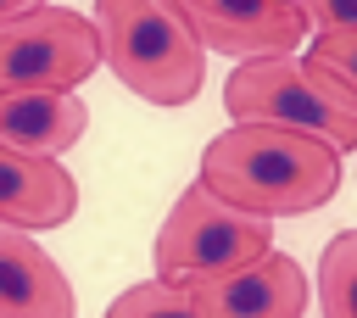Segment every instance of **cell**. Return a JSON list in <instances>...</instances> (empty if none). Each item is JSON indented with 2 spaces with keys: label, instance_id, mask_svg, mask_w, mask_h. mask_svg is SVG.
Masks as SVG:
<instances>
[{
  "label": "cell",
  "instance_id": "cell-1",
  "mask_svg": "<svg viewBox=\"0 0 357 318\" xmlns=\"http://www.w3.org/2000/svg\"><path fill=\"white\" fill-rule=\"evenodd\" d=\"M201 190H212L223 206H240L262 223L301 218L335 201L340 190V151L268 123H229L201 151Z\"/></svg>",
  "mask_w": 357,
  "mask_h": 318
},
{
  "label": "cell",
  "instance_id": "cell-2",
  "mask_svg": "<svg viewBox=\"0 0 357 318\" xmlns=\"http://www.w3.org/2000/svg\"><path fill=\"white\" fill-rule=\"evenodd\" d=\"M95 39L106 73L145 106H190L206 78V50L173 0H95Z\"/></svg>",
  "mask_w": 357,
  "mask_h": 318
},
{
  "label": "cell",
  "instance_id": "cell-3",
  "mask_svg": "<svg viewBox=\"0 0 357 318\" xmlns=\"http://www.w3.org/2000/svg\"><path fill=\"white\" fill-rule=\"evenodd\" d=\"M223 106L234 123H268V128H296L340 156L357 151V100L312 61V56H257L240 61L223 84Z\"/></svg>",
  "mask_w": 357,
  "mask_h": 318
},
{
  "label": "cell",
  "instance_id": "cell-4",
  "mask_svg": "<svg viewBox=\"0 0 357 318\" xmlns=\"http://www.w3.org/2000/svg\"><path fill=\"white\" fill-rule=\"evenodd\" d=\"M273 251V223L240 212V206H223L212 190L201 184H184L173 212L162 218L156 229V279L162 285H195V279H212V273H229V268H245L257 257Z\"/></svg>",
  "mask_w": 357,
  "mask_h": 318
},
{
  "label": "cell",
  "instance_id": "cell-5",
  "mask_svg": "<svg viewBox=\"0 0 357 318\" xmlns=\"http://www.w3.org/2000/svg\"><path fill=\"white\" fill-rule=\"evenodd\" d=\"M100 67L95 22L73 6H33L0 22V95L17 89H78Z\"/></svg>",
  "mask_w": 357,
  "mask_h": 318
},
{
  "label": "cell",
  "instance_id": "cell-6",
  "mask_svg": "<svg viewBox=\"0 0 357 318\" xmlns=\"http://www.w3.org/2000/svg\"><path fill=\"white\" fill-rule=\"evenodd\" d=\"M173 6L190 22V33H195L201 50L240 56V61L296 56V45L307 33L301 11L290 0H173Z\"/></svg>",
  "mask_w": 357,
  "mask_h": 318
},
{
  "label": "cell",
  "instance_id": "cell-7",
  "mask_svg": "<svg viewBox=\"0 0 357 318\" xmlns=\"http://www.w3.org/2000/svg\"><path fill=\"white\" fill-rule=\"evenodd\" d=\"M195 318H301L307 312V273L279 245L245 268L212 273L184 285Z\"/></svg>",
  "mask_w": 357,
  "mask_h": 318
},
{
  "label": "cell",
  "instance_id": "cell-8",
  "mask_svg": "<svg viewBox=\"0 0 357 318\" xmlns=\"http://www.w3.org/2000/svg\"><path fill=\"white\" fill-rule=\"evenodd\" d=\"M89 128V112L78 89H17L0 95V145L17 156L61 162Z\"/></svg>",
  "mask_w": 357,
  "mask_h": 318
},
{
  "label": "cell",
  "instance_id": "cell-9",
  "mask_svg": "<svg viewBox=\"0 0 357 318\" xmlns=\"http://www.w3.org/2000/svg\"><path fill=\"white\" fill-rule=\"evenodd\" d=\"M73 285L33 234L0 223V318H73Z\"/></svg>",
  "mask_w": 357,
  "mask_h": 318
},
{
  "label": "cell",
  "instance_id": "cell-10",
  "mask_svg": "<svg viewBox=\"0 0 357 318\" xmlns=\"http://www.w3.org/2000/svg\"><path fill=\"white\" fill-rule=\"evenodd\" d=\"M78 212V179L61 162L17 156L0 145V223L6 229H61Z\"/></svg>",
  "mask_w": 357,
  "mask_h": 318
},
{
  "label": "cell",
  "instance_id": "cell-11",
  "mask_svg": "<svg viewBox=\"0 0 357 318\" xmlns=\"http://www.w3.org/2000/svg\"><path fill=\"white\" fill-rule=\"evenodd\" d=\"M318 307L324 318H357V229H340L318 257Z\"/></svg>",
  "mask_w": 357,
  "mask_h": 318
},
{
  "label": "cell",
  "instance_id": "cell-12",
  "mask_svg": "<svg viewBox=\"0 0 357 318\" xmlns=\"http://www.w3.org/2000/svg\"><path fill=\"white\" fill-rule=\"evenodd\" d=\"M106 318H195V312H190V296H184L178 285L139 279V285H128V290L106 307Z\"/></svg>",
  "mask_w": 357,
  "mask_h": 318
},
{
  "label": "cell",
  "instance_id": "cell-13",
  "mask_svg": "<svg viewBox=\"0 0 357 318\" xmlns=\"http://www.w3.org/2000/svg\"><path fill=\"white\" fill-rule=\"evenodd\" d=\"M312 61L357 100V28H340V33H312Z\"/></svg>",
  "mask_w": 357,
  "mask_h": 318
},
{
  "label": "cell",
  "instance_id": "cell-14",
  "mask_svg": "<svg viewBox=\"0 0 357 318\" xmlns=\"http://www.w3.org/2000/svg\"><path fill=\"white\" fill-rule=\"evenodd\" d=\"M301 11V28L312 33H340V28H357V0H290Z\"/></svg>",
  "mask_w": 357,
  "mask_h": 318
},
{
  "label": "cell",
  "instance_id": "cell-15",
  "mask_svg": "<svg viewBox=\"0 0 357 318\" xmlns=\"http://www.w3.org/2000/svg\"><path fill=\"white\" fill-rule=\"evenodd\" d=\"M33 6H45V0H0V22H6V17H22V11H33Z\"/></svg>",
  "mask_w": 357,
  "mask_h": 318
}]
</instances>
